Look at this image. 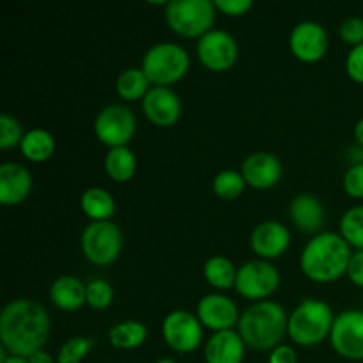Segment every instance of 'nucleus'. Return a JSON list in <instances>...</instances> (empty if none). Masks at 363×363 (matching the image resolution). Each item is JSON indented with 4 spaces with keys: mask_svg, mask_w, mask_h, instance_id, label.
Wrapping results in <instances>:
<instances>
[{
    "mask_svg": "<svg viewBox=\"0 0 363 363\" xmlns=\"http://www.w3.org/2000/svg\"><path fill=\"white\" fill-rule=\"evenodd\" d=\"M344 190L354 199L363 197V162L351 165L344 174Z\"/></svg>",
    "mask_w": 363,
    "mask_h": 363,
    "instance_id": "obj_34",
    "label": "nucleus"
},
{
    "mask_svg": "<svg viewBox=\"0 0 363 363\" xmlns=\"http://www.w3.org/2000/svg\"><path fill=\"white\" fill-rule=\"evenodd\" d=\"M82 252L91 262L99 266L116 261L123 248V233L110 220L92 222L82 233Z\"/></svg>",
    "mask_w": 363,
    "mask_h": 363,
    "instance_id": "obj_7",
    "label": "nucleus"
},
{
    "mask_svg": "<svg viewBox=\"0 0 363 363\" xmlns=\"http://www.w3.org/2000/svg\"><path fill=\"white\" fill-rule=\"evenodd\" d=\"M48 335V312L38 301L18 298L4 307L0 314V340L11 354L28 358L43 350Z\"/></svg>",
    "mask_w": 363,
    "mask_h": 363,
    "instance_id": "obj_1",
    "label": "nucleus"
},
{
    "mask_svg": "<svg viewBox=\"0 0 363 363\" xmlns=\"http://www.w3.org/2000/svg\"><path fill=\"white\" fill-rule=\"evenodd\" d=\"M354 138H357L358 144L363 147V117L360 121L357 123V126H354Z\"/></svg>",
    "mask_w": 363,
    "mask_h": 363,
    "instance_id": "obj_40",
    "label": "nucleus"
},
{
    "mask_svg": "<svg viewBox=\"0 0 363 363\" xmlns=\"http://www.w3.org/2000/svg\"><path fill=\"white\" fill-rule=\"evenodd\" d=\"M113 289L106 280L96 279L87 284V303L94 308H105L112 303Z\"/></svg>",
    "mask_w": 363,
    "mask_h": 363,
    "instance_id": "obj_32",
    "label": "nucleus"
},
{
    "mask_svg": "<svg viewBox=\"0 0 363 363\" xmlns=\"http://www.w3.org/2000/svg\"><path fill=\"white\" fill-rule=\"evenodd\" d=\"M94 346V340L89 337H73L66 340L59 351L57 362L59 363H80L89 354V351Z\"/></svg>",
    "mask_w": 363,
    "mask_h": 363,
    "instance_id": "obj_30",
    "label": "nucleus"
},
{
    "mask_svg": "<svg viewBox=\"0 0 363 363\" xmlns=\"http://www.w3.org/2000/svg\"><path fill=\"white\" fill-rule=\"evenodd\" d=\"M135 128H137V121H135L133 112L119 103L105 106L94 121L96 137L110 149L126 145L133 137Z\"/></svg>",
    "mask_w": 363,
    "mask_h": 363,
    "instance_id": "obj_8",
    "label": "nucleus"
},
{
    "mask_svg": "<svg viewBox=\"0 0 363 363\" xmlns=\"http://www.w3.org/2000/svg\"><path fill=\"white\" fill-rule=\"evenodd\" d=\"M245 184H247V181H245L243 174L238 172V170L227 169L216 174V177L213 179V190L218 197L233 201V199L240 197L243 194Z\"/></svg>",
    "mask_w": 363,
    "mask_h": 363,
    "instance_id": "obj_29",
    "label": "nucleus"
},
{
    "mask_svg": "<svg viewBox=\"0 0 363 363\" xmlns=\"http://www.w3.org/2000/svg\"><path fill=\"white\" fill-rule=\"evenodd\" d=\"M50 298L62 311H77L87 301V286L77 277H59L50 287Z\"/></svg>",
    "mask_w": 363,
    "mask_h": 363,
    "instance_id": "obj_21",
    "label": "nucleus"
},
{
    "mask_svg": "<svg viewBox=\"0 0 363 363\" xmlns=\"http://www.w3.org/2000/svg\"><path fill=\"white\" fill-rule=\"evenodd\" d=\"M28 363H55V360L52 358V354L41 350V351H35L34 354L28 357Z\"/></svg>",
    "mask_w": 363,
    "mask_h": 363,
    "instance_id": "obj_39",
    "label": "nucleus"
},
{
    "mask_svg": "<svg viewBox=\"0 0 363 363\" xmlns=\"http://www.w3.org/2000/svg\"><path fill=\"white\" fill-rule=\"evenodd\" d=\"M241 174L250 186L264 190L275 186L282 177V163L273 152H254L241 165Z\"/></svg>",
    "mask_w": 363,
    "mask_h": 363,
    "instance_id": "obj_16",
    "label": "nucleus"
},
{
    "mask_svg": "<svg viewBox=\"0 0 363 363\" xmlns=\"http://www.w3.org/2000/svg\"><path fill=\"white\" fill-rule=\"evenodd\" d=\"M188 67H190L188 52L176 43H156L147 50L142 60V69L149 82L162 87L183 78Z\"/></svg>",
    "mask_w": 363,
    "mask_h": 363,
    "instance_id": "obj_5",
    "label": "nucleus"
},
{
    "mask_svg": "<svg viewBox=\"0 0 363 363\" xmlns=\"http://www.w3.org/2000/svg\"><path fill=\"white\" fill-rule=\"evenodd\" d=\"M21 152L30 162H45L55 151V138L50 131L43 128H34L27 131L20 144Z\"/></svg>",
    "mask_w": 363,
    "mask_h": 363,
    "instance_id": "obj_23",
    "label": "nucleus"
},
{
    "mask_svg": "<svg viewBox=\"0 0 363 363\" xmlns=\"http://www.w3.org/2000/svg\"><path fill=\"white\" fill-rule=\"evenodd\" d=\"M204 277L213 287L218 289H229V287L236 286L238 269L234 268L233 262L222 255H213L208 259L204 264Z\"/></svg>",
    "mask_w": 363,
    "mask_h": 363,
    "instance_id": "obj_27",
    "label": "nucleus"
},
{
    "mask_svg": "<svg viewBox=\"0 0 363 363\" xmlns=\"http://www.w3.org/2000/svg\"><path fill=\"white\" fill-rule=\"evenodd\" d=\"M346 69L353 80L363 84V45L353 46L350 50L346 59Z\"/></svg>",
    "mask_w": 363,
    "mask_h": 363,
    "instance_id": "obj_35",
    "label": "nucleus"
},
{
    "mask_svg": "<svg viewBox=\"0 0 363 363\" xmlns=\"http://www.w3.org/2000/svg\"><path fill=\"white\" fill-rule=\"evenodd\" d=\"M2 363H28V358L16 357V354H9Z\"/></svg>",
    "mask_w": 363,
    "mask_h": 363,
    "instance_id": "obj_41",
    "label": "nucleus"
},
{
    "mask_svg": "<svg viewBox=\"0 0 363 363\" xmlns=\"http://www.w3.org/2000/svg\"><path fill=\"white\" fill-rule=\"evenodd\" d=\"M340 38L351 46L363 45V18H346V20L340 23Z\"/></svg>",
    "mask_w": 363,
    "mask_h": 363,
    "instance_id": "obj_33",
    "label": "nucleus"
},
{
    "mask_svg": "<svg viewBox=\"0 0 363 363\" xmlns=\"http://www.w3.org/2000/svg\"><path fill=\"white\" fill-rule=\"evenodd\" d=\"M197 318L208 328L215 332L233 330L236 323H240V312L236 303L223 294H206L197 305Z\"/></svg>",
    "mask_w": 363,
    "mask_h": 363,
    "instance_id": "obj_14",
    "label": "nucleus"
},
{
    "mask_svg": "<svg viewBox=\"0 0 363 363\" xmlns=\"http://www.w3.org/2000/svg\"><path fill=\"white\" fill-rule=\"evenodd\" d=\"M340 236L358 250H363V206H354L344 213L340 218Z\"/></svg>",
    "mask_w": 363,
    "mask_h": 363,
    "instance_id": "obj_28",
    "label": "nucleus"
},
{
    "mask_svg": "<svg viewBox=\"0 0 363 363\" xmlns=\"http://www.w3.org/2000/svg\"><path fill=\"white\" fill-rule=\"evenodd\" d=\"M204 357L208 363H241L245 358V340L234 330L216 332L206 344Z\"/></svg>",
    "mask_w": 363,
    "mask_h": 363,
    "instance_id": "obj_19",
    "label": "nucleus"
},
{
    "mask_svg": "<svg viewBox=\"0 0 363 363\" xmlns=\"http://www.w3.org/2000/svg\"><path fill=\"white\" fill-rule=\"evenodd\" d=\"M163 339L172 350L190 353L202 340V323L188 311H174L163 319Z\"/></svg>",
    "mask_w": 363,
    "mask_h": 363,
    "instance_id": "obj_11",
    "label": "nucleus"
},
{
    "mask_svg": "<svg viewBox=\"0 0 363 363\" xmlns=\"http://www.w3.org/2000/svg\"><path fill=\"white\" fill-rule=\"evenodd\" d=\"M80 204L85 215L94 220V222H105V220H108L116 213V201H113V197L110 195V191L99 186L87 188L84 195H82Z\"/></svg>",
    "mask_w": 363,
    "mask_h": 363,
    "instance_id": "obj_22",
    "label": "nucleus"
},
{
    "mask_svg": "<svg viewBox=\"0 0 363 363\" xmlns=\"http://www.w3.org/2000/svg\"><path fill=\"white\" fill-rule=\"evenodd\" d=\"M25 135L21 133L20 121L14 119L9 113L0 116V147L11 149L16 144H21Z\"/></svg>",
    "mask_w": 363,
    "mask_h": 363,
    "instance_id": "obj_31",
    "label": "nucleus"
},
{
    "mask_svg": "<svg viewBox=\"0 0 363 363\" xmlns=\"http://www.w3.org/2000/svg\"><path fill=\"white\" fill-rule=\"evenodd\" d=\"M347 275H350L351 282L363 287V250H358L357 254H353L350 266H347Z\"/></svg>",
    "mask_w": 363,
    "mask_h": 363,
    "instance_id": "obj_38",
    "label": "nucleus"
},
{
    "mask_svg": "<svg viewBox=\"0 0 363 363\" xmlns=\"http://www.w3.org/2000/svg\"><path fill=\"white\" fill-rule=\"evenodd\" d=\"M280 273L269 261H250L238 269L236 291L248 300L269 296L279 287Z\"/></svg>",
    "mask_w": 363,
    "mask_h": 363,
    "instance_id": "obj_9",
    "label": "nucleus"
},
{
    "mask_svg": "<svg viewBox=\"0 0 363 363\" xmlns=\"http://www.w3.org/2000/svg\"><path fill=\"white\" fill-rule=\"evenodd\" d=\"M291 241V234L287 227H284L275 220H266L259 223L250 236L252 250L262 259H275L287 250Z\"/></svg>",
    "mask_w": 363,
    "mask_h": 363,
    "instance_id": "obj_17",
    "label": "nucleus"
},
{
    "mask_svg": "<svg viewBox=\"0 0 363 363\" xmlns=\"http://www.w3.org/2000/svg\"><path fill=\"white\" fill-rule=\"evenodd\" d=\"M197 55L206 67L223 71L233 66L238 59V43L229 32L211 28L197 43Z\"/></svg>",
    "mask_w": 363,
    "mask_h": 363,
    "instance_id": "obj_12",
    "label": "nucleus"
},
{
    "mask_svg": "<svg viewBox=\"0 0 363 363\" xmlns=\"http://www.w3.org/2000/svg\"><path fill=\"white\" fill-rule=\"evenodd\" d=\"M289 211L294 225L305 233H315L321 229L325 222V208L319 199L311 194H300L293 197Z\"/></svg>",
    "mask_w": 363,
    "mask_h": 363,
    "instance_id": "obj_20",
    "label": "nucleus"
},
{
    "mask_svg": "<svg viewBox=\"0 0 363 363\" xmlns=\"http://www.w3.org/2000/svg\"><path fill=\"white\" fill-rule=\"evenodd\" d=\"M105 169L113 181H128L137 169V158L128 145L112 147L106 152Z\"/></svg>",
    "mask_w": 363,
    "mask_h": 363,
    "instance_id": "obj_24",
    "label": "nucleus"
},
{
    "mask_svg": "<svg viewBox=\"0 0 363 363\" xmlns=\"http://www.w3.org/2000/svg\"><path fill=\"white\" fill-rule=\"evenodd\" d=\"M32 190V176L23 165L6 162L0 165V202L14 206L23 202Z\"/></svg>",
    "mask_w": 363,
    "mask_h": 363,
    "instance_id": "obj_18",
    "label": "nucleus"
},
{
    "mask_svg": "<svg viewBox=\"0 0 363 363\" xmlns=\"http://www.w3.org/2000/svg\"><path fill=\"white\" fill-rule=\"evenodd\" d=\"M289 318L280 303L262 300L248 307L241 314L238 328L245 344L255 350H275L287 333Z\"/></svg>",
    "mask_w": 363,
    "mask_h": 363,
    "instance_id": "obj_3",
    "label": "nucleus"
},
{
    "mask_svg": "<svg viewBox=\"0 0 363 363\" xmlns=\"http://www.w3.org/2000/svg\"><path fill=\"white\" fill-rule=\"evenodd\" d=\"M351 257V245L340 234L321 233L305 245L300 264L308 279L332 282L347 273Z\"/></svg>",
    "mask_w": 363,
    "mask_h": 363,
    "instance_id": "obj_2",
    "label": "nucleus"
},
{
    "mask_svg": "<svg viewBox=\"0 0 363 363\" xmlns=\"http://www.w3.org/2000/svg\"><path fill=\"white\" fill-rule=\"evenodd\" d=\"M149 78L145 77L144 69L142 67H128L117 78V92H119L121 98L130 99H144V96L149 92Z\"/></svg>",
    "mask_w": 363,
    "mask_h": 363,
    "instance_id": "obj_26",
    "label": "nucleus"
},
{
    "mask_svg": "<svg viewBox=\"0 0 363 363\" xmlns=\"http://www.w3.org/2000/svg\"><path fill=\"white\" fill-rule=\"evenodd\" d=\"M215 9L211 0H170L165 7V20L177 34L202 38L215 23Z\"/></svg>",
    "mask_w": 363,
    "mask_h": 363,
    "instance_id": "obj_6",
    "label": "nucleus"
},
{
    "mask_svg": "<svg viewBox=\"0 0 363 363\" xmlns=\"http://www.w3.org/2000/svg\"><path fill=\"white\" fill-rule=\"evenodd\" d=\"M213 4L216 9L230 14V16L245 14L252 7V0H213Z\"/></svg>",
    "mask_w": 363,
    "mask_h": 363,
    "instance_id": "obj_36",
    "label": "nucleus"
},
{
    "mask_svg": "<svg viewBox=\"0 0 363 363\" xmlns=\"http://www.w3.org/2000/svg\"><path fill=\"white\" fill-rule=\"evenodd\" d=\"M289 45L294 55L303 62H315L323 59L328 50V34L321 23L312 20L300 21L293 27Z\"/></svg>",
    "mask_w": 363,
    "mask_h": 363,
    "instance_id": "obj_13",
    "label": "nucleus"
},
{
    "mask_svg": "<svg viewBox=\"0 0 363 363\" xmlns=\"http://www.w3.org/2000/svg\"><path fill=\"white\" fill-rule=\"evenodd\" d=\"M147 339V328L140 321H123L112 326L108 332V340L112 346L121 350H133L142 346Z\"/></svg>",
    "mask_w": 363,
    "mask_h": 363,
    "instance_id": "obj_25",
    "label": "nucleus"
},
{
    "mask_svg": "<svg viewBox=\"0 0 363 363\" xmlns=\"http://www.w3.org/2000/svg\"><path fill=\"white\" fill-rule=\"evenodd\" d=\"M332 346L347 360H363V311H344L335 318L330 332Z\"/></svg>",
    "mask_w": 363,
    "mask_h": 363,
    "instance_id": "obj_10",
    "label": "nucleus"
},
{
    "mask_svg": "<svg viewBox=\"0 0 363 363\" xmlns=\"http://www.w3.org/2000/svg\"><path fill=\"white\" fill-rule=\"evenodd\" d=\"M333 321L332 307L326 301L305 298L291 312L287 333L300 346H314L330 335Z\"/></svg>",
    "mask_w": 363,
    "mask_h": 363,
    "instance_id": "obj_4",
    "label": "nucleus"
},
{
    "mask_svg": "<svg viewBox=\"0 0 363 363\" xmlns=\"http://www.w3.org/2000/svg\"><path fill=\"white\" fill-rule=\"evenodd\" d=\"M142 108L151 123L158 126H172L181 116V99L172 89L155 85L142 99Z\"/></svg>",
    "mask_w": 363,
    "mask_h": 363,
    "instance_id": "obj_15",
    "label": "nucleus"
},
{
    "mask_svg": "<svg viewBox=\"0 0 363 363\" xmlns=\"http://www.w3.org/2000/svg\"><path fill=\"white\" fill-rule=\"evenodd\" d=\"M269 363H298V354L294 347L280 344L269 354Z\"/></svg>",
    "mask_w": 363,
    "mask_h": 363,
    "instance_id": "obj_37",
    "label": "nucleus"
},
{
    "mask_svg": "<svg viewBox=\"0 0 363 363\" xmlns=\"http://www.w3.org/2000/svg\"><path fill=\"white\" fill-rule=\"evenodd\" d=\"M156 363H176V360H172V358H162V360H158Z\"/></svg>",
    "mask_w": 363,
    "mask_h": 363,
    "instance_id": "obj_42",
    "label": "nucleus"
}]
</instances>
